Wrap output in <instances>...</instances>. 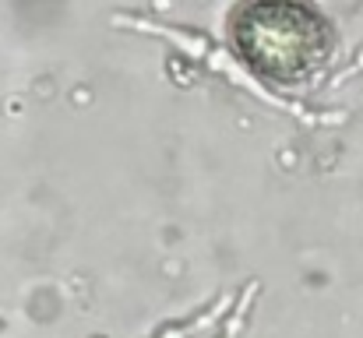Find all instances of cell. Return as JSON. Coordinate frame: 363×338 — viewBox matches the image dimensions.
Segmentation results:
<instances>
[{
  "label": "cell",
  "instance_id": "obj_1",
  "mask_svg": "<svg viewBox=\"0 0 363 338\" xmlns=\"http://www.w3.org/2000/svg\"><path fill=\"white\" fill-rule=\"evenodd\" d=\"M117 25H130L134 32H148V35H159V39H166V43H173V46H180L187 57H194V60H201V64H208L212 71H219V74H226L233 85H243L254 99H261V103H268V106H279V110H289L296 113V116H303V110L296 106V103H289V99H279L275 92H268L250 71H243L240 60L237 57H230L223 46H216L212 39H205V35H198V32H187V28H169V25H159V21H145V18H134V14H117L113 18Z\"/></svg>",
  "mask_w": 363,
  "mask_h": 338
},
{
  "label": "cell",
  "instance_id": "obj_2",
  "mask_svg": "<svg viewBox=\"0 0 363 338\" xmlns=\"http://www.w3.org/2000/svg\"><path fill=\"white\" fill-rule=\"evenodd\" d=\"M254 296H257V282H247L240 293V300H237V307H233V314H230V321H226V328H223V335L219 338H240L243 325H247V314H250V303H254Z\"/></svg>",
  "mask_w": 363,
  "mask_h": 338
},
{
  "label": "cell",
  "instance_id": "obj_3",
  "mask_svg": "<svg viewBox=\"0 0 363 338\" xmlns=\"http://www.w3.org/2000/svg\"><path fill=\"white\" fill-rule=\"evenodd\" d=\"M216 314H219V310H216V307H208L205 314H198V317H191V321H184L180 328H177V325H169L166 332H159V335H155V338H191V335H194V332H201V328H205V325H208V321H212Z\"/></svg>",
  "mask_w": 363,
  "mask_h": 338
},
{
  "label": "cell",
  "instance_id": "obj_4",
  "mask_svg": "<svg viewBox=\"0 0 363 338\" xmlns=\"http://www.w3.org/2000/svg\"><path fill=\"white\" fill-rule=\"evenodd\" d=\"M353 74H363V50L357 53V60H353V64H350V67H346V71L335 78V85H339V81H346V78H353Z\"/></svg>",
  "mask_w": 363,
  "mask_h": 338
}]
</instances>
